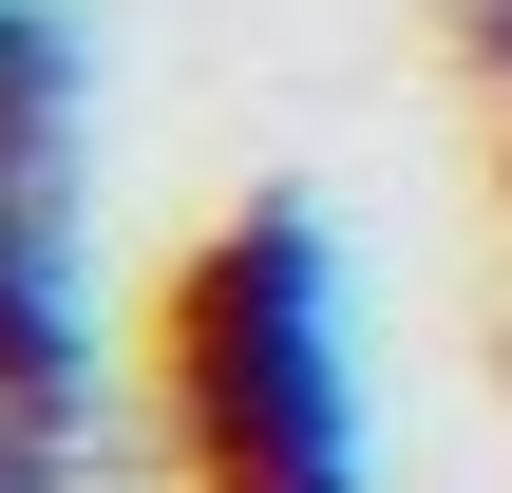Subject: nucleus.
I'll list each match as a JSON object with an SVG mask.
<instances>
[{"label": "nucleus", "mask_w": 512, "mask_h": 493, "mask_svg": "<svg viewBox=\"0 0 512 493\" xmlns=\"http://www.w3.org/2000/svg\"><path fill=\"white\" fill-rule=\"evenodd\" d=\"M171 437L190 493H380V380H361V266L323 190H247L171 285Z\"/></svg>", "instance_id": "f257e3e1"}, {"label": "nucleus", "mask_w": 512, "mask_h": 493, "mask_svg": "<svg viewBox=\"0 0 512 493\" xmlns=\"http://www.w3.org/2000/svg\"><path fill=\"white\" fill-rule=\"evenodd\" d=\"M475 76H494V95H512V0H475Z\"/></svg>", "instance_id": "f03ea898"}]
</instances>
